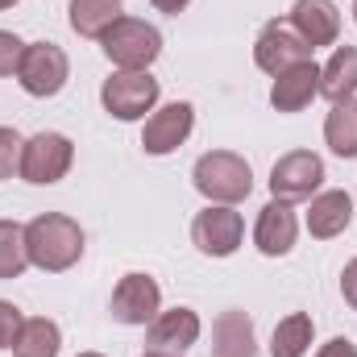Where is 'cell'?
Here are the masks:
<instances>
[{"instance_id": "1", "label": "cell", "mask_w": 357, "mask_h": 357, "mask_svg": "<svg viewBox=\"0 0 357 357\" xmlns=\"http://www.w3.org/2000/svg\"><path fill=\"white\" fill-rule=\"evenodd\" d=\"M25 254L29 266L46 270V274H63L84 258V229L79 220L63 216V212H42L25 225Z\"/></svg>"}, {"instance_id": "2", "label": "cell", "mask_w": 357, "mask_h": 357, "mask_svg": "<svg viewBox=\"0 0 357 357\" xmlns=\"http://www.w3.org/2000/svg\"><path fill=\"white\" fill-rule=\"evenodd\" d=\"M191 183L208 204H241L254 191V171L241 154L233 150H208L199 154V162L191 167Z\"/></svg>"}, {"instance_id": "3", "label": "cell", "mask_w": 357, "mask_h": 357, "mask_svg": "<svg viewBox=\"0 0 357 357\" xmlns=\"http://www.w3.org/2000/svg\"><path fill=\"white\" fill-rule=\"evenodd\" d=\"M100 50H104V59H108L116 71H150V63L162 54V33H158L150 21L121 17V21L100 38Z\"/></svg>"}, {"instance_id": "4", "label": "cell", "mask_w": 357, "mask_h": 357, "mask_svg": "<svg viewBox=\"0 0 357 357\" xmlns=\"http://www.w3.org/2000/svg\"><path fill=\"white\" fill-rule=\"evenodd\" d=\"M71 79V59L63 46L54 42H25V54H21V67H17V84L38 96V100H50L67 88Z\"/></svg>"}, {"instance_id": "5", "label": "cell", "mask_w": 357, "mask_h": 357, "mask_svg": "<svg viewBox=\"0 0 357 357\" xmlns=\"http://www.w3.org/2000/svg\"><path fill=\"white\" fill-rule=\"evenodd\" d=\"M158 96L162 88L150 71H112L100 88V104L116 121H142L146 112H154Z\"/></svg>"}, {"instance_id": "6", "label": "cell", "mask_w": 357, "mask_h": 357, "mask_svg": "<svg viewBox=\"0 0 357 357\" xmlns=\"http://www.w3.org/2000/svg\"><path fill=\"white\" fill-rule=\"evenodd\" d=\"M75 162V146L67 133H54V129H42L33 137H25V150H21V178L33 183V187H50L59 178H67Z\"/></svg>"}, {"instance_id": "7", "label": "cell", "mask_w": 357, "mask_h": 357, "mask_svg": "<svg viewBox=\"0 0 357 357\" xmlns=\"http://www.w3.org/2000/svg\"><path fill=\"white\" fill-rule=\"evenodd\" d=\"M241 237H245V220L229 204H208L191 220V241L204 258H233L241 250Z\"/></svg>"}, {"instance_id": "8", "label": "cell", "mask_w": 357, "mask_h": 357, "mask_svg": "<svg viewBox=\"0 0 357 357\" xmlns=\"http://www.w3.org/2000/svg\"><path fill=\"white\" fill-rule=\"evenodd\" d=\"M320 183H324V158L312 150H291L270 171V195L282 204H299V199H312Z\"/></svg>"}, {"instance_id": "9", "label": "cell", "mask_w": 357, "mask_h": 357, "mask_svg": "<svg viewBox=\"0 0 357 357\" xmlns=\"http://www.w3.org/2000/svg\"><path fill=\"white\" fill-rule=\"evenodd\" d=\"M112 320L116 324H129V328H146L158 312H162V287L150 278V274H125L112 291V303H108Z\"/></svg>"}, {"instance_id": "10", "label": "cell", "mask_w": 357, "mask_h": 357, "mask_svg": "<svg viewBox=\"0 0 357 357\" xmlns=\"http://www.w3.org/2000/svg\"><path fill=\"white\" fill-rule=\"evenodd\" d=\"M254 63L266 75H282L299 63H312V46L291 29V21H266L254 42Z\"/></svg>"}, {"instance_id": "11", "label": "cell", "mask_w": 357, "mask_h": 357, "mask_svg": "<svg viewBox=\"0 0 357 357\" xmlns=\"http://www.w3.org/2000/svg\"><path fill=\"white\" fill-rule=\"evenodd\" d=\"M195 129V108L187 100H175V104H162L146 116V129H142V150L150 158H162V154H175L178 146L191 137Z\"/></svg>"}, {"instance_id": "12", "label": "cell", "mask_w": 357, "mask_h": 357, "mask_svg": "<svg viewBox=\"0 0 357 357\" xmlns=\"http://www.w3.org/2000/svg\"><path fill=\"white\" fill-rule=\"evenodd\" d=\"M195 341H199V316H195L191 307L158 312V316L146 324V354L183 357Z\"/></svg>"}, {"instance_id": "13", "label": "cell", "mask_w": 357, "mask_h": 357, "mask_svg": "<svg viewBox=\"0 0 357 357\" xmlns=\"http://www.w3.org/2000/svg\"><path fill=\"white\" fill-rule=\"evenodd\" d=\"M295 237H299L295 208L282 204V199H270L266 208L258 212V225H254V245H258V254H266V258H287V254L295 250Z\"/></svg>"}, {"instance_id": "14", "label": "cell", "mask_w": 357, "mask_h": 357, "mask_svg": "<svg viewBox=\"0 0 357 357\" xmlns=\"http://www.w3.org/2000/svg\"><path fill=\"white\" fill-rule=\"evenodd\" d=\"M287 21L312 50L316 46H337V38H341V13H337L333 0H295Z\"/></svg>"}, {"instance_id": "15", "label": "cell", "mask_w": 357, "mask_h": 357, "mask_svg": "<svg viewBox=\"0 0 357 357\" xmlns=\"http://www.w3.org/2000/svg\"><path fill=\"white\" fill-rule=\"evenodd\" d=\"M316 96H320V67L316 63H299V67L274 75V84H270L274 112H303Z\"/></svg>"}, {"instance_id": "16", "label": "cell", "mask_w": 357, "mask_h": 357, "mask_svg": "<svg viewBox=\"0 0 357 357\" xmlns=\"http://www.w3.org/2000/svg\"><path fill=\"white\" fill-rule=\"evenodd\" d=\"M354 225V199L349 191H316L307 208V233L316 241H333Z\"/></svg>"}, {"instance_id": "17", "label": "cell", "mask_w": 357, "mask_h": 357, "mask_svg": "<svg viewBox=\"0 0 357 357\" xmlns=\"http://www.w3.org/2000/svg\"><path fill=\"white\" fill-rule=\"evenodd\" d=\"M212 357H258V333L254 320L237 307L220 312L212 324Z\"/></svg>"}, {"instance_id": "18", "label": "cell", "mask_w": 357, "mask_h": 357, "mask_svg": "<svg viewBox=\"0 0 357 357\" xmlns=\"http://www.w3.org/2000/svg\"><path fill=\"white\" fill-rule=\"evenodd\" d=\"M320 96L345 104L357 96V46H337L333 59L320 67Z\"/></svg>"}, {"instance_id": "19", "label": "cell", "mask_w": 357, "mask_h": 357, "mask_svg": "<svg viewBox=\"0 0 357 357\" xmlns=\"http://www.w3.org/2000/svg\"><path fill=\"white\" fill-rule=\"evenodd\" d=\"M121 17H125L121 0H71V4H67L71 29H75L79 38H91V42H100Z\"/></svg>"}, {"instance_id": "20", "label": "cell", "mask_w": 357, "mask_h": 357, "mask_svg": "<svg viewBox=\"0 0 357 357\" xmlns=\"http://www.w3.org/2000/svg\"><path fill=\"white\" fill-rule=\"evenodd\" d=\"M324 142L337 158H357V96L333 104V112L324 116Z\"/></svg>"}, {"instance_id": "21", "label": "cell", "mask_w": 357, "mask_h": 357, "mask_svg": "<svg viewBox=\"0 0 357 357\" xmlns=\"http://www.w3.org/2000/svg\"><path fill=\"white\" fill-rule=\"evenodd\" d=\"M59 349H63L59 324L46 320V316H33V320L21 324L17 345H13V357H59Z\"/></svg>"}, {"instance_id": "22", "label": "cell", "mask_w": 357, "mask_h": 357, "mask_svg": "<svg viewBox=\"0 0 357 357\" xmlns=\"http://www.w3.org/2000/svg\"><path fill=\"white\" fill-rule=\"evenodd\" d=\"M312 316L307 312H291L287 320L274 324V337H270V357H303L312 349Z\"/></svg>"}, {"instance_id": "23", "label": "cell", "mask_w": 357, "mask_h": 357, "mask_svg": "<svg viewBox=\"0 0 357 357\" xmlns=\"http://www.w3.org/2000/svg\"><path fill=\"white\" fill-rule=\"evenodd\" d=\"M29 266L25 254V229L13 220H0V278H21Z\"/></svg>"}, {"instance_id": "24", "label": "cell", "mask_w": 357, "mask_h": 357, "mask_svg": "<svg viewBox=\"0 0 357 357\" xmlns=\"http://www.w3.org/2000/svg\"><path fill=\"white\" fill-rule=\"evenodd\" d=\"M21 150H25V137L8 125H0V178L21 175Z\"/></svg>"}, {"instance_id": "25", "label": "cell", "mask_w": 357, "mask_h": 357, "mask_svg": "<svg viewBox=\"0 0 357 357\" xmlns=\"http://www.w3.org/2000/svg\"><path fill=\"white\" fill-rule=\"evenodd\" d=\"M21 54H25V42H21L17 33L0 29V79H4V75H17V67H21Z\"/></svg>"}, {"instance_id": "26", "label": "cell", "mask_w": 357, "mask_h": 357, "mask_svg": "<svg viewBox=\"0 0 357 357\" xmlns=\"http://www.w3.org/2000/svg\"><path fill=\"white\" fill-rule=\"evenodd\" d=\"M21 324H25L21 307H17V303H8V299H0V349H13V345H17Z\"/></svg>"}, {"instance_id": "27", "label": "cell", "mask_w": 357, "mask_h": 357, "mask_svg": "<svg viewBox=\"0 0 357 357\" xmlns=\"http://www.w3.org/2000/svg\"><path fill=\"white\" fill-rule=\"evenodd\" d=\"M316 357H357V345L349 341V337H333L328 345H320Z\"/></svg>"}, {"instance_id": "28", "label": "cell", "mask_w": 357, "mask_h": 357, "mask_svg": "<svg viewBox=\"0 0 357 357\" xmlns=\"http://www.w3.org/2000/svg\"><path fill=\"white\" fill-rule=\"evenodd\" d=\"M341 295H345V303L357 312V258L345 266V274H341Z\"/></svg>"}, {"instance_id": "29", "label": "cell", "mask_w": 357, "mask_h": 357, "mask_svg": "<svg viewBox=\"0 0 357 357\" xmlns=\"http://www.w3.org/2000/svg\"><path fill=\"white\" fill-rule=\"evenodd\" d=\"M187 4H191V0H154V8H158V13H171V17H178Z\"/></svg>"}, {"instance_id": "30", "label": "cell", "mask_w": 357, "mask_h": 357, "mask_svg": "<svg viewBox=\"0 0 357 357\" xmlns=\"http://www.w3.org/2000/svg\"><path fill=\"white\" fill-rule=\"evenodd\" d=\"M13 4H17V0H0V13H4V8H13Z\"/></svg>"}, {"instance_id": "31", "label": "cell", "mask_w": 357, "mask_h": 357, "mask_svg": "<svg viewBox=\"0 0 357 357\" xmlns=\"http://www.w3.org/2000/svg\"><path fill=\"white\" fill-rule=\"evenodd\" d=\"M79 357H104V354H79Z\"/></svg>"}, {"instance_id": "32", "label": "cell", "mask_w": 357, "mask_h": 357, "mask_svg": "<svg viewBox=\"0 0 357 357\" xmlns=\"http://www.w3.org/2000/svg\"><path fill=\"white\" fill-rule=\"evenodd\" d=\"M142 357H162V354H142Z\"/></svg>"}, {"instance_id": "33", "label": "cell", "mask_w": 357, "mask_h": 357, "mask_svg": "<svg viewBox=\"0 0 357 357\" xmlns=\"http://www.w3.org/2000/svg\"><path fill=\"white\" fill-rule=\"evenodd\" d=\"M354 21H357V4H354Z\"/></svg>"}]
</instances>
